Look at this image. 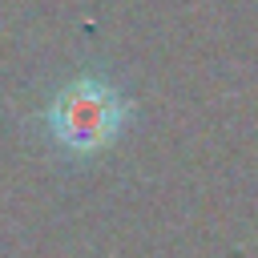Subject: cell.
I'll list each match as a JSON object with an SVG mask.
<instances>
[{
  "mask_svg": "<svg viewBox=\"0 0 258 258\" xmlns=\"http://www.w3.org/2000/svg\"><path fill=\"white\" fill-rule=\"evenodd\" d=\"M129 113H133V105H129V97L113 81L85 73V77L60 85L52 93L44 121H48V137L64 153L93 157V153L109 149L121 137Z\"/></svg>",
  "mask_w": 258,
  "mask_h": 258,
  "instance_id": "cell-1",
  "label": "cell"
}]
</instances>
